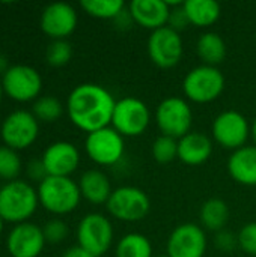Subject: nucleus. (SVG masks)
Returning a JSON list of instances; mask_svg holds the SVG:
<instances>
[{
	"mask_svg": "<svg viewBox=\"0 0 256 257\" xmlns=\"http://www.w3.org/2000/svg\"><path fill=\"white\" fill-rule=\"evenodd\" d=\"M116 105L113 95L97 83H83L71 90L66 99V113L72 125L91 134L112 125Z\"/></svg>",
	"mask_w": 256,
	"mask_h": 257,
	"instance_id": "f257e3e1",
	"label": "nucleus"
},
{
	"mask_svg": "<svg viewBox=\"0 0 256 257\" xmlns=\"http://www.w3.org/2000/svg\"><path fill=\"white\" fill-rule=\"evenodd\" d=\"M38 206V190L30 182L17 179L0 187V217L5 223H26Z\"/></svg>",
	"mask_w": 256,
	"mask_h": 257,
	"instance_id": "f03ea898",
	"label": "nucleus"
},
{
	"mask_svg": "<svg viewBox=\"0 0 256 257\" xmlns=\"http://www.w3.org/2000/svg\"><path fill=\"white\" fill-rule=\"evenodd\" d=\"M39 205L54 215H66L75 211L81 200L78 184L71 178L47 176L38 184Z\"/></svg>",
	"mask_w": 256,
	"mask_h": 257,
	"instance_id": "7ed1b4c3",
	"label": "nucleus"
},
{
	"mask_svg": "<svg viewBox=\"0 0 256 257\" xmlns=\"http://www.w3.org/2000/svg\"><path fill=\"white\" fill-rule=\"evenodd\" d=\"M225 90V77L216 66L199 65L190 69L183 80L186 98L195 104H210Z\"/></svg>",
	"mask_w": 256,
	"mask_h": 257,
	"instance_id": "20e7f679",
	"label": "nucleus"
},
{
	"mask_svg": "<svg viewBox=\"0 0 256 257\" xmlns=\"http://www.w3.org/2000/svg\"><path fill=\"white\" fill-rule=\"evenodd\" d=\"M106 208L107 212L119 221L137 223L148 217L151 200L142 188L122 185L113 190L110 199L106 203Z\"/></svg>",
	"mask_w": 256,
	"mask_h": 257,
	"instance_id": "39448f33",
	"label": "nucleus"
},
{
	"mask_svg": "<svg viewBox=\"0 0 256 257\" xmlns=\"http://www.w3.org/2000/svg\"><path fill=\"white\" fill-rule=\"evenodd\" d=\"M155 125L163 136L180 140L192 131L193 110L187 99L169 96L163 99L155 110Z\"/></svg>",
	"mask_w": 256,
	"mask_h": 257,
	"instance_id": "423d86ee",
	"label": "nucleus"
},
{
	"mask_svg": "<svg viewBox=\"0 0 256 257\" xmlns=\"http://www.w3.org/2000/svg\"><path fill=\"white\" fill-rule=\"evenodd\" d=\"M115 232L112 221L98 212L84 215L77 226V245L95 257L104 256L113 244Z\"/></svg>",
	"mask_w": 256,
	"mask_h": 257,
	"instance_id": "0eeeda50",
	"label": "nucleus"
},
{
	"mask_svg": "<svg viewBox=\"0 0 256 257\" xmlns=\"http://www.w3.org/2000/svg\"><path fill=\"white\" fill-rule=\"evenodd\" d=\"M149 123L151 111L142 99L125 96L116 101L110 126L115 128L124 139L142 136L148 130Z\"/></svg>",
	"mask_w": 256,
	"mask_h": 257,
	"instance_id": "6e6552de",
	"label": "nucleus"
},
{
	"mask_svg": "<svg viewBox=\"0 0 256 257\" xmlns=\"http://www.w3.org/2000/svg\"><path fill=\"white\" fill-rule=\"evenodd\" d=\"M84 151L91 161L101 167L116 166L125 154L124 137L112 126L101 128L86 136Z\"/></svg>",
	"mask_w": 256,
	"mask_h": 257,
	"instance_id": "1a4fd4ad",
	"label": "nucleus"
},
{
	"mask_svg": "<svg viewBox=\"0 0 256 257\" xmlns=\"http://www.w3.org/2000/svg\"><path fill=\"white\" fill-rule=\"evenodd\" d=\"M3 93L17 102L36 101L42 90L41 74L29 65H11L2 77Z\"/></svg>",
	"mask_w": 256,
	"mask_h": 257,
	"instance_id": "9d476101",
	"label": "nucleus"
},
{
	"mask_svg": "<svg viewBox=\"0 0 256 257\" xmlns=\"http://www.w3.org/2000/svg\"><path fill=\"white\" fill-rule=\"evenodd\" d=\"M39 136V122L32 111L15 110L9 113L0 126V137L5 146L14 151L30 148Z\"/></svg>",
	"mask_w": 256,
	"mask_h": 257,
	"instance_id": "9b49d317",
	"label": "nucleus"
},
{
	"mask_svg": "<svg viewBox=\"0 0 256 257\" xmlns=\"http://www.w3.org/2000/svg\"><path fill=\"white\" fill-rule=\"evenodd\" d=\"M213 140L228 151H237L246 146L250 137V125L247 117L237 110H226L217 114L211 125Z\"/></svg>",
	"mask_w": 256,
	"mask_h": 257,
	"instance_id": "f8f14e48",
	"label": "nucleus"
},
{
	"mask_svg": "<svg viewBox=\"0 0 256 257\" xmlns=\"http://www.w3.org/2000/svg\"><path fill=\"white\" fill-rule=\"evenodd\" d=\"M146 48L151 62L160 69L177 66L184 54V42L180 32L169 26L151 32Z\"/></svg>",
	"mask_w": 256,
	"mask_h": 257,
	"instance_id": "ddd939ff",
	"label": "nucleus"
},
{
	"mask_svg": "<svg viewBox=\"0 0 256 257\" xmlns=\"http://www.w3.org/2000/svg\"><path fill=\"white\" fill-rule=\"evenodd\" d=\"M207 233L195 223L177 226L167 238L166 253L169 257H204L207 253Z\"/></svg>",
	"mask_w": 256,
	"mask_h": 257,
	"instance_id": "4468645a",
	"label": "nucleus"
},
{
	"mask_svg": "<svg viewBox=\"0 0 256 257\" xmlns=\"http://www.w3.org/2000/svg\"><path fill=\"white\" fill-rule=\"evenodd\" d=\"M78 15L72 5L65 2H54L42 9L39 26L41 30L51 38V41L66 39L77 29Z\"/></svg>",
	"mask_w": 256,
	"mask_h": 257,
	"instance_id": "2eb2a0df",
	"label": "nucleus"
},
{
	"mask_svg": "<svg viewBox=\"0 0 256 257\" xmlns=\"http://www.w3.org/2000/svg\"><path fill=\"white\" fill-rule=\"evenodd\" d=\"M45 244L42 227L26 221L11 229L6 239V250L11 257H39Z\"/></svg>",
	"mask_w": 256,
	"mask_h": 257,
	"instance_id": "dca6fc26",
	"label": "nucleus"
},
{
	"mask_svg": "<svg viewBox=\"0 0 256 257\" xmlns=\"http://www.w3.org/2000/svg\"><path fill=\"white\" fill-rule=\"evenodd\" d=\"M41 161L48 176L71 178L80 166V152L72 143L60 140L51 143L44 151Z\"/></svg>",
	"mask_w": 256,
	"mask_h": 257,
	"instance_id": "f3484780",
	"label": "nucleus"
},
{
	"mask_svg": "<svg viewBox=\"0 0 256 257\" xmlns=\"http://www.w3.org/2000/svg\"><path fill=\"white\" fill-rule=\"evenodd\" d=\"M128 12L137 26L154 32L167 26L170 6L164 0H133Z\"/></svg>",
	"mask_w": 256,
	"mask_h": 257,
	"instance_id": "a211bd4d",
	"label": "nucleus"
},
{
	"mask_svg": "<svg viewBox=\"0 0 256 257\" xmlns=\"http://www.w3.org/2000/svg\"><path fill=\"white\" fill-rule=\"evenodd\" d=\"M213 154V140L199 131H190L178 140V160L187 166H201Z\"/></svg>",
	"mask_w": 256,
	"mask_h": 257,
	"instance_id": "6ab92c4d",
	"label": "nucleus"
},
{
	"mask_svg": "<svg viewBox=\"0 0 256 257\" xmlns=\"http://www.w3.org/2000/svg\"><path fill=\"white\" fill-rule=\"evenodd\" d=\"M228 173L240 185L256 187L255 145H246L231 154L228 160Z\"/></svg>",
	"mask_w": 256,
	"mask_h": 257,
	"instance_id": "aec40b11",
	"label": "nucleus"
},
{
	"mask_svg": "<svg viewBox=\"0 0 256 257\" xmlns=\"http://www.w3.org/2000/svg\"><path fill=\"white\" fill-rule=\"evenodd\" d=\"M78 188L81 193V199H84L91 205H106L113 193L109 176L98 169L83 172L78 181Z\"/></svg>",
	"mask_w": 256,
	"mask_h": 257,
	"instance_id": "412c9836",
	"label": "nucleus"
},
{
	"mask_svg": "<svg viewBox=\"0 0 256 257\" xmlns=\"http://www.w3.org/2000/svg\"><path fill=\"white\" fill-rule=\"evenodd\" d=\"M229 218H231L229 206L225 200H222L219 197L208 199L201 206L199 221H201V227L204 230L217 233L226 227Z\"/></svg>",
	"mask_w": 256,
	"mask_h": 257,
	"instance_id": "4be33fe9",
	"label": "nucleus"
},
{
	"mask_svg": "<svg viewBox=\"0 0 256 257\" xmlns=\"http://www.w3.org/2000/svg\"><path fill=\"white\" fill-rule=\"evenodd\" d=\"M184 11L190 24L196 27H211L220 18L222 8L214 0H187L184 2Z\"/></svg>",
	"mask_w": 256,
	"mask_h": 257,
	"instance_id": "5701e85b",
	"label": "nucleus"
},
{
	"mask_svg": "<svg viewBox=\"0 0 256 257\" xmlns=\"http://www.w3.org/2000/svg\"><path fill=\"white\" fill-rule=\"evenodd\" d=\"M196 53L202 65L217 68L226 57V44L219 33L205 32L196 42Z\"/></svg>",
	"mask_w": 256,
	"mask_h": 257,
	"instance_id": "b1692460",
	"label": "nucleus"
},
{
	"mask_svg": "<svg viewBox=\"0 0 256 257\" xmlns=\"http://www.w3.org/2000/svg\"><path fill=\"white\" fill-rule=\"evenodd\" d=\"M115 257H152V244L142 233H127L118 241Z\"/></svg>",
	"mask_w": 256,
	"mask_h": 257,
	"instance_id": "393cba45",
	"label": "nucleus"
},
{
	"mask_svg": "<svg viewBox=\"0 0 256 257\" xmlns=\"http://www.w3.org/2000/svg\"><path fill=\"white\" fill-rule=\"evenodd\" d=\"M81 9L98 20H115L124 9L122 0H81Z\"/></svg>",
	"mask_w": 256,
	"mask_h": 257,
	"instance_id": "a878e982",
	"label": "nucleus"
},
{
	"mask_svg": "<svg viewBox=\"0 0 256 257\" xmlns=\"http://www.w3.org/2000/svg\"><path fill=\"white\" fill-rule=\"evenodd\" d=\"M32 113L38 119V122L51 123L60 119V116L63 114V105L56 96L44 95L33 101Z\"/></svg>",
	"mask_w": 256,
	"mask_h": 257,
	"instance_id": "bb28decb",
	"label": "nucleus"
},
{
	"mask_svg": "<svg viewBox=\"0 0 256 257\" xmlns=\"http://www.w3.org/2000/svg\"><path fill=\"white\" fill-rule=\"evenodd\" d=\"M21 170L23 164L18 152L5 145L0 146V179L6 182L17 181Z\"/></svg>",
	"mask_w": 256,
	"mask_h": 257,
	"instance_id": "cd10ccee",
	"label": "nucleus"
},
{
	"mask_svg": "<svg viewBox=\"0 0 256 257\" xmlns=\"http://www.w3.org/2000/svg\"><path fill=\"white\" fill-rule=\"evenodd\" d=\"M154 161L158 164H169L178 158V140L160 134L151 146Z\"/></svg>",
	"mask_w": 256,
	"mask_h": 257,
	"instance_id": "c85d7f7f",
	"label": "nucleus"
},
{
	"mask_svg": "<svg viewBox=\"0 0 256 257\" xmlns=\"http://www.w3.org/2000/svg\"><path fill=\"white\" fill-rule=\"evenodd\" d=\"M72 57V45L66 39L51 41L45 51L47 63L53 68H60L69 63Z\"/></svg>",
	"mask_w": 256,
	"mask_h": 257,
	"instance_id": "c756f323",
	"label": "nucleus"
},
{
	"mask_svg": "<svg viewBox=\"0 0 256 257\" xmlns=\"http://www.w3.org/2000/svg\"><path fill=\"white\" fill-rule=\"evenodd\" d=\"M42 233H44V238H45L47 244H60L68 238L69 227L63 220L51 218L44 224Z\"/></svg>",
	"mask_w": 256,
	"mask_h": 257,
	"instance_id": "7c9ffc66",
	"label": "nucleus"
},
{
	"mask_svg": "<svg viewBox=\"0 0 256 257\" xmlns=\"http://www.w3.org/2000/svg\"><path fill=\"white\" fill-rule=\"evenodd\" d=\"M238 247L249 256H256V221L247 223L238 232Z\"/></svg>",
	"mask_w": 256,
	"mask_h": 257,
	"instance_id": "2f4dec72",
	"label": "nucleus"
},
{
	"mask_svg": "<svg viewBox=\"0 0 256 257\" xmlns=\"http://www.w3.org/2000/svg\"><path fill=\"white\" fill-rule=\"evenodd\" d=\"M214 245L222 253H232L238 247V236L228 230H220L214 236Z\"/></svg>",
	"mask_w": 256,
	"mask_h": 257,
	"instance_id": "473e14b6",
	"label": "nucleus"
},
{
	"mask_svg": "<svg viewBox=\"0 0 256 257\" xmlns=\"http://www.w3.org/2000/svg\"><path fill=\"white\" fill-rule=\"evenodd\" d=\"M189 24H190V21H189V17H187V14L184 11V2H181L177 6H172L170 8V15H169L167 26L170 29L180 32V30H184Z\"/></svg>",
	"mask_w": 256,
	"mask_h": 257,
	"instance_id": "72a5a7b5",
	"label": "nucleus"
},
{
	"mask_svg": "<svg viewBox=\"0 0 256 257\" xmlns=\"http://www.w3.org/2000/svg\"><path fill=\"white\" fill-rule=\"evenodd\" d=\"M26 175L30 181H35L38 184H41L48 175H47V170L42 164L41 160H33L30 161L27 166H26Z\"/></svg>",
	"mask_w": 256,
	"mask_h": 257,
	"instance_id": "f704fd0d",
	"label": "nucleus"
},
{
	"mask_svg": "<svg viewBox=\"0 0 256 257\" xmlns=\"http://www.w3.org/2000/svg\"><path fill=\"white\" fill-rule=\"evenodd\" d=\"M63 257H95L92 253H89L88 250H84L83 247L80 245H74V247H69L65 253Z\"/></svg>",
	"mask_w": 256,
	"mask_h": 257,
	"instance_id": "c9c22d12",
	"label": "nucleus"
},
{
	"mask_svg": "<svg viewBox=\"0 0 256 257\" xmlns=\"http://www.w3.org/2000/svg\"><path fill=\"white\" fill-rule=\"evenodd\" d=\"M9 68H11V65H9L8 57H6L3 53H0V77H3V75H5V72H6Z\"/></svg>",
	"mask_w": 256,
	"mask_h": 257,
	"instance_id": "e433bc0d",
	"label": "nucleus"
},
{
	"mask_svg": "<svg viewBox=\"0 0 256 257\" xmlns=\"http://www.w3.org/2000/svg\"><path fill=\"white\" fill-rule=\"evenodd\" d=\"M250 137L253 140V145L256 146V119L253 120V123L250 125Z\"/></svg>",
	"mask_w": 256,
	"mask_h": 257,
	"instance_id": "4c0bfd02",
	"label": "nucleus"
},
{
	"mask_svg": "<svg viewBox=\"0 0 256 257\" xmlns=\"http://www.w3.org/2000/svg\"><path fill=\"white\" fill-rule=\"evenodd\" d=\"M3 226H5V221H3L2 217H0V235H2V232H3Z\"/></svg>",
	"mask_w": 256,
	"mask_h": 257,
	"instance_id": "58836bf2",
	"label": "nucleus"
},
{
	"mask_svg": "<svg viewBox=\"0 0 256 257\" xmlns=\"http://www.w3.org/2000/svg\"><path fill=\"white\" fill-rule=\"evenodd\" d=\"M2 98H3V87H2V81H0V102H2Z\"/></svg>",
	"mask_w": 256,
	"mask_h": 257,
	"instance_id": "ea45409f",
	"label": "nucleus"
},
{
	"mask_svg": "<svg viewBox=\"0 0 256 257\" xmlns=\"http://www.w3.org/2000/svg\"><path fill=\"white\" fill-rule=\"evenodd\" d=\"M158 257H169V256H167V254H166V256H158Z\"/></svg>",
	"mask_w": 256,
	"mask_h": 257,
	"instance_id": "a19ab883",
	"label": "nucleus"
}]
</instances>
